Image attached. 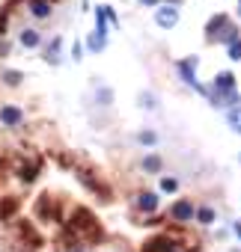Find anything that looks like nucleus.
<instances>
[{
  "instance_id": "1",
  "label": "nucleus",
  "mask_w": 241,
  "mask_h": 252,
  "mask_svg": "<svg viewBox=\"0 0 241 252\" xmlns=\"http://www.w3.org/2000/svg\"><path fill=\"white\" fill-rule=\"evenodd\" d=\"M205 33H208V42H220V45H226V48L241 39V30H238L226 15H214V18L208 21Z\"/></svg>"
},
{
  "instance_id": "2",
  "label": "nucleus",
  "mask_w": 241,
  "mask_h": 252,
  "mask_svg": "<svg viewBox=\"0 0 241 252\" xmlns=\"http://www.w3.org/2000/svg\"><path fill=\"white\" fill-rule=\"evenodd\" d=\"M179 6H173V3H161L158 9H155V24L161 27V30H173L176 24H179Z\"/></svg>"
},
{
  "instance_id": "3",
  "label": "nucleus",
  "mask_w": 241,
  "mask_h": 252,
  "mask_svg": "<svg viewBox=\"0 0 241 252\" xmlns=\"http://www.w3.org/2000/svg\"><path fill=\"white\" fill-rule=\"evenodd\" d=\"M170 217L176 222H191V220H197V205L191 199H179V202L170 205Z\"/></svg>"
},
{
  "instance_id": "4",
  "label": "nucleus",
  "mask_w": 241,
  "mask_h": 252,
  "mask_svg": "<svg viewBox=\"0 0 241 252\" xmlns=\"http://www.w3.org/2000/svg\"><path fill=\"white\" fill-rule=\"evenodd\" d=\"M0 122L6 125V128H21V122H24V110L15 107V104H3L0 107Z\"/></svg>"
},
{
  "instance_id": "5",
  "label": "nucleus",
  "mask_w": 241,
  "mask_h": 252,
  "mask_svg": "<svg viewBox=\"0 0 241 252\" xmlns=\"http://www.w3.org/2000/svg\"><path fill=\"white\" fill-rule=\"evenodd\" d=\"M200 68V60L197 57H188V60H182V63H176V71L182 74V80L188 83V86H194L197 83V77H194V71Z\"/></svg>"
},
{
  "instance_id": "6",
  "label": "nucleus",
  "mask_w": 241,
  "mask_h": 252,
  "mask_svg": "<svg viewBox=\"0 0 241 252\" xmlns=\"http://www.w3.org/2000/svg\"><path fill=\"white\" fill-rule=\"evenodd\" d=\"M45 63L48 65H60L63 63V39L60 36H54V42L45 45Z\"/></svg>"
},
{
  "instance_id": "7",
  "label": "nucleus",
  "mask_w": 241,
  "mask_h": 252,
  "mask_svg": "<svg viewBox=\"0 0 241 252\" xmlns=\"http://www.w3.org/2000/svg\"><path fill=\"white\" fill-rule=\"evenodd\" d=\"M134 208L143 211V214H155L158 211V193H140L137 202H134Z\"/></svg>"
},
{
  "instance_id": "8",
  "label": "nucleus",
  "mask_w": 241,
  "mask_h": 252,
  "mask_svg": "<svg viewBox=\"0 0 241 252\" xmlns=\"http://www.w3.org/2000/svg\"><path fill=\"white\" fill-rule=\"evenodd\" d=\"M27 6H30V15H33V18H39V21L51 18V9H54V6H51V0H30Z\"/></svg>"
},
{
  "instance_id": "9",
  "label": "nucleus",
  "mask_w": 241,
  "mask_h": 252,
  "mask_svg": "<svg viewBox=\"0 0 241 252\" xmlns=\"http://www.w3.org/2000/svg\"><path fill=\"white\" fill-rule=\"evenodd\" d=\"M86 48H89L92 54H101V51L107 48V33H98V30L89 33V36H86Z\"/></svg>"
},
{
  "instance_id": "10",
  "label": "nucleus",
  "mask_w": 241,
  "mask_h": 252,
  "mask_svg": "<svg viewBox=\"0 0 241 252\" xmlns=\"http://www.w3.org/2000/svg\"><path fill=\"white\" fill-rule=\"evenodd\" d=\"M42 45V36H39V30H24L21 33V48H39Z\"/></svg>"
},
{
  "instance_id": "11",
  "label": "nucleus",
  "mask_w": 241,
  "mask_h": 252,
  "mask_svg": "<svg viewBox=\"0 0 241 252\" xmlns=\"http://www.w3.org/2000/svg\"><path fill=\"white\" fill-rule=\"evenodd\" d=\"M214 220H217L214 208H208V205H197V222H202V225H211Z\"/></svg>"
},
{
  "instance_id": "12",
  "label": "nucleus",
  "mask_w": 241,
  "mask_h": 252,
  "mask_svg": "<svg viewBox=\"0 0 241 252\" xmlns=\"http://www.w3.org/2000/svg\"><path fill=\"white\" fill-rule=\"evenodd\" d=\"M95 98H98L101 107H110L113 104V89L110 86H95Z\"/></svg>"
},
{
  "instance_id": "13",
  "label": "nucleus",
  "mask_w": 241,
  "mask_h": 252,
  "mask_svg": "<svg viewBox=\"0 0 241 252\" xmlns=\"http://www.w3.org/2000/svg\"><path fill=\"white\" fill-rule=\"evenodd\" d=\"M158 184H161L164 193H176V190H179V178H173V175H161Z\"/></svg>"
},
{
  "instance_id": "14",
  "label": "nucleus",
  "mask_w": 241,
  "mask_h": 252,
  "mask_svg": "<svg viewBox=\"0 0 241 252\" xmlns=\"http://www.w3.org/2000/svg\"><path fill=\"white\" fill-rule=\"evenodd\" d=\"M12 214H15V199H9V202L0 199V220H9Z\"/></svg>"
},
{
  "instance_id": "15",
  "label": "nucleus",
  "mask_w": 241,
  "mask_h": 252,
  "mask_svg": "<svg viewBox=\"0 0 241 252\" xmlns=\"http://www.w3.org/2000/svg\"><path fill=\"white\" fill-rule=\"evenodd\" d=\"M143 169H149V172H161V158H158V155H146V158H143Z\"/></svg>"
},
{
  "instance_id": "16",
  "label": "nucleus",
  "mask_w": 241,
  "mask_h": 252,
  "mask_svg": "<svg viewBox=\"0 0 241 252\" xmlns=\"http://www.w3.org/2000/svg\"><path fill=\"white\" fill-rule=\"evenodd\" d=\"M226 122L232 125L235 134H241V110H229V113H226Z\"/></svg>"
},
{
  "instance_id": "17",
  "label": "nucleus",
  "mask_w": 241,
  "mask_h": 252,
  "mask_svg": "<svg viewBox=\"0 0 241 252\" xmlns=\"http://www.w3.org/2000/svg\"><path fill=\"white\" fill-rule=\"evenodd\" d=\"M140 107H149V110H155V107H158V98H155L152 92H140Z\"/></svg>"
},
{
  "instance_id": "18",
  "label": "nucleus",
  "mask_w": 241,
  "mask_h": 252,
  "mask_svg": "<svg viewBox=\"0 0 241 252\" xmlns=\"http://www.w3.org/2000/svg\"><path fill=\"white\" fill-rule=\"evenodd\" d=\"M137 140H140L143 146H155V143H158V134H155V131H140Z\"/></svg>"
},
{
  "instance_id": "19",
  "label": "nucleus",
  "mask_w": 241,
  "mask_h": 252,
  "mask_svg": "<svg viewBox=\"0 0 241 252\" xmlns=\"http://www.w3.org/2000/svg\"><path fill=\"white\" fill-rule=\"evenodd\" d=\"M98 12H101V15H104V21H110V24H113V27H116V24H119V18H116V12H113V9H110V6H98Z\"/></svg>"
},
{
  "instance_id": "20",
  "label": "nucleus",
  "mask_w": 241,
  "mask_h": 252,
  "mask_svg": "<svg viewBox=\"0 0 241 252\" xmlns=\"http://www.w3.org/2000/svg\"><path fill=\"white\" fill-rule=\"evenodd\" d=\"M3 80H6L9 86H18V83H21V71H6V74H3Z\"/></svg>"
},
{
  "instance_id": "21",
  "label": "nucleus",
  "mask_w": 241,
  "mask_h": 252,
  "mask_svg": "<svg viewBox=\"0 0 241 252\" xmlns=\"http://www.w3.org/2000/svg\"><path fill=\"white\" fill-rule=\"evenodd\" d=\"M229 60H241V39L229 45Z\"/></svg>"
},
{
  "instance_id": "22",
  "label": "nucleus",
  "mask_w": 241,
  "mask_h": 252,
  "mask_svg": "<svg viewBox=\"0 0 241 252\" xmlns=\"http://www.w3.org/2000/svg\"><path fill=\"white\" fill-rule=\"evenodd\" d=\"M72 60H78V63L83 60V45H80V42H75V45H72Z\"/></svg>"
},
{
  "instance_id": "23",
  "label": "nucleus",
  "mask_w": 241,
  "mask_h": 252,
  "mask_svg": "<svg viewBox=\"0 0 241 252\" xmlns=\"http://www.w3.org/2000/svg\"><path fill=\"white\" fill-rule=\"evenodd\" d=\"M6 27H9V21H6V12H0V39L6 36Z\"/></svg>"
},
{
  "instance_id": "24",
  "label": "nucleus",
  "mask_w": 241,
  "mask_h": 252,
  "mask_svg": "<svg viewBox=\"0 0 241 252\" xmlns=\"http://www.w3.org/2000/svg\"><path fill=\"white\" fill-rule=\"evenodd\" d=\"M9 51H12L9 42H0V57H9Z\"/></svg>"
},
{
  "instance_id": "25",
  "label": "nucleus",
  "mask_w": 241,
  "mask_h": 252,
  "mask_svg": "<svg viewBox=\"0 0 241 252\" xmlns=\"http://www.w3.org/2000/svg\"><path fill=\"white\" fill-rule=\"evenodd\" d=\"M140 3H143V6H152V9H158V6H161V0H140Z\"/></svg>"
},
{
  "instance_id": "26",
  "label": "nucleus",
  "mask_w": 241,
  "mask_h": 252,
  "mask_svg": "<svg viewBox=\"0 0 241 252\" xmlns=\"http://www.w3.org/2000/svg\"><path fill=\"white\" fill-rule=\"evenodd\" d=\"M235 234H238V237H241V222H235Z\"/></svg>"
},
{
  "instance_id": "27",
  "label": "nucleus",
  "mask_w": 241,
  "mask_h": 252,
  "mask_svg": "<svg viewBox=\"0 0 241 252\" xmlns=\"http://www.w3.org/2000/svg\"><path fill=\"white\" fill-rule=\"evenodd\" d=\"M167 3H173V6H179V3H182V0H167Z\"/></svg>"
},
{
  "instance_id": "28",
  "label": "nucleus",
  "mask_w": 241,
  "mask_h": 252,
  "mask_svg": "<svg viewBox=\"0 0 241 252\" xmlns=\"http://www.w3.org/2000/svg\"><path fill=\"white\" fill-rule=\"evenodd\" d=\"M235 110H241V95H238V107H235Z\"/></svg>"
},
{
  "instance_id": "29",
  "label": "nucleus",
  "mask_w": 241,
  "mask_h": 252,
  "mask_svg": "<svg viewBox=\"0 0 241 252\" xmlns=\"http://www.w3.org/2000/svg\"><path fill=\"white\" fill-rule=\"evenodd\" d=\"M238 15H241V0H238Z\"/></svg>"
},
{
  "instance_id": "30",
  "label": "nucleus",
  "mask_w": 241,
  "mask_h": 252,
  "mask_svg": "<svg viewBox=\"0 0 241 252\" xmlns=\"http://www.w3.org/2000/svg\"><path fill=\"white\" fill-rule=\"evenodd\" d=\"M232 252H241V249H232Z\"/></svg>"
},
{
  "instance_id": "31",
  "label": "nucleus",
  "mask_w": 241,
  "mask_h": 252,
  "mask_svg": "<svg viewBox=\"0 0 241 252\" xmlns=\"http://www.w3.org/2000/svg\"><path fill=\"white\" fill-rule=\"evenodd\" d=\"M238 160H241V158H238Z\"/></svg>"
}]
</instances>
